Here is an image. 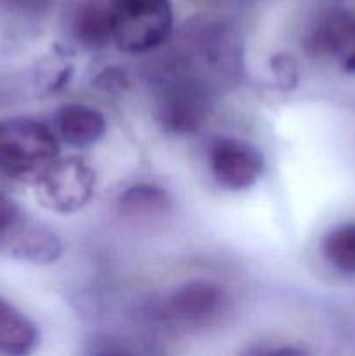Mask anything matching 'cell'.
<instances>
[{
  "label": "cell",
  "mask_w": 355,
  "mask_h": 356,
  "mask_svg": "<svg viewBox=\"0 0 355 356\" xmlns=\"http://www.w3.org/2000/svg\"><path fill=\"white\" fill-rule=\"evenodd\" d=\"M59 159L54 127L31 117L0 120V174L13 181L35 183Z\"/></svg>",
  "instance_id": "6da1fadb"
},
{
  "label": "cell",
  "mask_w": 355,
  "mask_h": 356,
  "mask_svg": "<svg viewBox=\"0 0 355 356\" xmlns=\"http://www.w3.org/2000/svg\"><path fill=\"white\" fill-rule=\"evenodd\" d=\"M59 141L73 148H90L106 136L108 124L100 110L87 104H65L54 117Z\"/></svg>",
  "instance_id": "9c48e42d"
},
{
  "label": "cell",
  "mask_w": 355,
  "mask_h": 356,
  "mask_svg": "<svg viewBox=\"0 0 355 356\" xmlns=\"http://www.w3.org/2000/svg\"><path fill=\"white\" fill-rule=\"evenodd\" d=\"M35 193L45 209L73 214L86 207L96 191V172L77 156L58 159L37 177Z\"/></svg>",
  "instance_id": "8992f818"
},
{
  "label": "cell",
  "mask_w": 355,
  "mask_h": 356,
  "mask_svg": "<svg viewBox=\"0 0 355 356\" xmlns=\"http://www.w3.org/2000/svg\"><path fill=\"white\" fill-rule=\"evenodd\" d=\"M120 212L127 218L152 219L166 216L171 209L169 195L153 184H134L118 198Z\"/></svg>",
  "instance_id": "7c38bea8"
},
{
  "label": "cell",
  "mask_w": 355,
  "mask_h": 356,
  "mask_svg": "<svg viewBox=\"0 0 355 356\" xmlns=\"http://www.w3.org/2000/svg\"><path fill=\"white\" fill-rule=\"evenodd\" d=\"M306 51L315 58L334 63L347 73H355V13L327 10L310 28Z\"/></svg>",
  "instance_id": "ba28073f"
},
{
  "label": "cell",
  "mask_w": 355,
  "mask_h": 356,
  "mask_svg": "<svg viewBox=\"0 0 355 356\" xmlns=\"http://www.w3.org/2000/svg\"><path fill=\"white\" fill-rule=\"evenodd\" d=\"M37 344V325L16 306L0 298V355H30Z\"/></svg>",
  "instance_id": "8fae6325"
},
{
  "label": "cell",
  "mask_w": 355,
  "mask_h": 356,
  "mask_svg": "<svg viewBox=\"0 0 355 356\" xmlns=\"http://www.w3.org/2000/svg\"><path fill=\"white\" fill-rule=\"evenodd\" d=\"M230 298L223 285L191 280L174 289L162 302L160 315L169 325L184 330H204L221 323L228 315Z\"/></svg>",
  "instance_id": "5b68a950"
},
{
  "label": "cell",
  "mask_w": 355,
  "mask_h": 356,
  "mask_svg": "<svg viewBox=\"0 0 355 356\" xmlns=\"http://www.w3.org/2000/svg\"><path fill=\"white\" fill-rule=\"evenodd\" d=\"M111 42L127 54L162 47L174 30L171 0H108Z\"/></svg>",
  "instance_id": "7a4b0ae2"
},
{
  "label": "cell",
  "mask_w": 355,
  "mask_h": 356,
  "mask_svg": "<svg viewBox=\"0 0 355 356\" xmlns=\"http://www.w3.org/2000/svg\"><path fill=\"white\" fill-rule=\"evenodd\" d=\"M322 256L340 273L355 275V222H343L326 233Z\"/></svg>",
  "instance_id": "4fadbf2b"
},
{
  "label": "cell",
  "mask_w": 355,
  "mask_h": 356,
  "mask_svg": "<svg viewBox=\"0 0 355 356\" xmlns=\"http://www.w3.org/2000/svg\"><path fill=\"white\" fill-rule=\"evenodd\" d=\"M157 118L167 132L195 134L209 115V94L204 83L178 66L164 76L157 90Z\"/></svg>",
  "instance_id": "3957f363"
},
{
  "label": "cell",
  "mask_w": 355,
  "mask_h": 356,
  "mask_svg": "<svg viewBox=\"0 0 355 356\" xmlns=\"http://www.w3.org/2000/svg\"><path fill=\"white\" fill-rule=\"evenodd\" d=\"M211 174L223 188L244 191L253 188L265 172V156L258 146L239 138H219L207 153Z\"/></svg>",
  "instance_id": "52a82bcc"
},
{
  "label": "cell",
  "mask_w": 355,
  "mask_h": 356,
  "mask_svg": "<svg viewBox=\"0 0 355 356\" xmlns=\"http://www.w3.org/2000/svg\"><path fill=\"white\" fill-rule=\"evenodd\" d=\"M73 38L82 47L100 49L111 42V14L108 0H80L70 21Z\"/></svg>",
  "instance_id": "30bf717a"
},
{
  "label": "cell",
  "mask_w": 355,
  "mask_h": 356,
  "mask_svg": "<svg viewBox=\"0 0 355 356\" xmlns=\"http://www.w3.org/2000/svg\"><path fill=\"white\" fill-rule=\"evenodd\" d=\"M63 252L59 236L28 218L19 205L0 190V254L35 264H51Z\"/></svg>",
  "instance_id": "277c9868"
}]
</instances>
